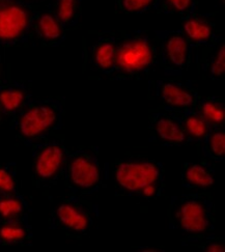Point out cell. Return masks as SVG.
<instances>
[{
    "mask_svg": "<svg viewBox=\"0 0 225 252\" xmlns=\"http://www.w3.org/2000/svg\"><path fill=\"white\" fill-rule=\"evenodd\" d=\"M184 32L191 40L198 43L210 41L214 34L210 24L195 17H190L186 20L184 23Z\"/></svg>",
    "mask_w": 225,
    "mask_h": 252,
    "instance_id": "18",
    "label": "cell"
},
{
    "mask_svg": "<svg viewBox=\"0 0 225 252\" xmlns=\"http://www.w3.org/2000/svg\"><path fill=\"white\" fill-rule=\"evenodd\" d=\"M204 141L207 142V151L210 157L214 159L223 158L225 152V134L223 131L211 132Z\"/></svg>",
    "mask_w": 225,
    "mask_h": 252,
    "instance_id": "23",
    "label": "cell"
},
{
    "mask_svg": "<svg viewBox=\"0 0 225 252\" xmlns=\"http://www.w3.org/2000/svg\"><path fill=\"white\" fill-rule=\"evenodd\" d=\"M225 69V45L222 44L218 52L214 56L211 66V76L214 79H219L222 77Z\"/></svg>",
    "mask_w": 225,
    "mask_h": 252,
    "instance_id": "24",
    "label": "cell"
},
{
    "mask_svg": "<svg viewBox=\"0 0 225 252\" xmlns=\"http://www.w3.org/2000/svg\"><path fill=\"white\" fill-rule=\"evenodd\" d=\"M184 186L191 188H207L213 185L214 178L211 170L200 164H190L183 174Z\"/></svg>",
    "mask_w": 225,
    "mask_h": 252,
    "instance_id": "15",
    "label": "cell"
},
{
    "mask_svg": "<svg viewBox=\"0 0 225 252\" xmlns=\"http://www.w3.org/2000/svg\"><path fill=\"white\" fill-rule=\"evenodd\" d=\"M56 218L64 228L74 232H85L91 225L90 216L75 203H63L56 210Z\"/></svg>",
    "mask_w": 225,
    "mask_h": 252,
    "instance_id": "9",
    "label": "cell"
},
{
    "mask_svg": "<svg viewBox=\"0 0 225 252\" xmlns=\"http://www.w3.org/2000/svg\"><path fill=\"white\" fill-rule=\"evenodd\" d=\"M120 187L144 197H154L162 183L161 166L154 162H124L115 169Z\"/></svg>",
    "mask_w": 225,
    "mask_h": 252,
    "instance_id": "1",
    "label": "cell"
},
{
    "mask_svg": "<svg viewBox=\"0 0 225 252\" xmlns=\"http://www.w3.org/2000/svg\"><path fill=\"white\" fill-rule=\"evenodd\" d=\"M24 210V202L16 196H4L0 198V217L6 220H14L21 216Z\"/></svg>",
    "mask_w": 225,
    "mask_h": 252,
    "instance_id": "20",
    "label": "cell"
},
{
    "mask_svg": "<svg viewBox=\"0 0 225 252\" xmlns=\"http://www.w3.org/2000/svg\"><path fill=\"white\" fill-rule=\"evenodd\" d=\"M165 2L171 7L173 11H177L179 13L187 12L191 6L192 0H165Z\"/></svg>",
    "mask_w": 225,
    "mask_h": 252,
    "instance_id": "26",
    "label": "cell"
},
{
    "mask_svg": "<svg viewBox=\"0 0 225 252\" xmlns=\"http://www.w3.org/2000/svg\"><path fill=\"white\" fill-rule=\"evenodd\" d=\"M64 150L58 144H48L38 151L34 168L38 178L43 180L52 179L62 168L64 161Z\"/></svg>",
    "mask_w": 225,
    "mask_h": 252,
    "instance_id": "7",
    "label": "cell"
},
{
    "mask_svg": "<svg viewBox=\"0 0 225 252\" xmlns=\"http://www.w3.org/2000/svg\"><path fill=\"white\" fill-rule=\"evenodd\" d=\"M28 93L20 83L0 86V111L12 114L24 108L28 104Z\"/></svg>",
    "mask_w": 225,
    "mask_h": 252,
    "instance_id": "12",
    "label": "cell"
},
{
    "mask_svg": "<svg viewBox=\"0 0 225 252\" xmlns=\"http://www.w3.org/2000/svg\"><path fill=\"white\" fill-rule=\"evenodd\" d=\"M71 182L81 189H91L100 181L99 163L89 154H80L72 159L68 166Z\"/></svg>",
    "mask_w": 225,
    "mask_h": 252,
    "instance_id": "6",
    "label": "cell"
},
{
    "mask_svg": "<svg viewBox=\"0 0 225 252\" xmlns=\"http://www.w3.org/2000/svg\"><path fill=\"white\" fill-rule=\"evenodd\" d=\"M178 227L191 234H200L212 227V203L199 195H187L181 199L174 213Z\"/></svg>",
    "mask_w": 225,
    "mask_h": 252,
    "instance_id": "5",
    "label": "cell"
},
{
    "mask_svg": "<svg viewBox=\"0 0 225 252\" xmlns=\"http://www.w3.org/2000/svg\"><path fill=\"white\" fill-rule=\"evenodd\" d=\"M189 55V45L186 37L179 33H171L166 38L163 57L167 65L171 67H183Z\"/></svg>",
    "mask_w": 225,
    "mask_h": 252,
    "instance_id": "13",
    "label": "cell"
},
{
    "mask_svg": "<svg viewBox=\"0 0 225 252\" xmlns=\"http://www.w3.org/2000/svg\"><path fill=\"white\" fill-rule=\"evenodd\" d=\"M80 12V0H57L55 16L64 28L77 24Z\"/></svg>",
    "mask_w": 225,
    "mask_h": 252,
    "instance_id": "17",
    "label": "cell"
},
{
    "mask_svg": "<svg viewBox=\"0 0 225 252\" xmlns=\"http://www.w3.org/2000/svg\"><path fill=\"white\" fill-rule=\"evenodd\" d=\"M200 115L204 119L211 127L224 123V105L219 101L215 100H202L200 104Z\"/></svg>",
    "mask_w": 225,
    "mask_h": 252,
    "instance_id": "19",
    "label": "cell"
},
{
    "mask_svg": "<svg viewBox=\"0 0 225 252\" xmlns=\"http://www.w3.org/2000/svg\"><path fill=\"white\" fill-rule=\"evenodd\" d=\"M18 120L19 133L27 139L41 136L60 123L62 106L55 101L28 102Z\"/></svg>",
    "mask_w": 225,
    "mask_h": 252,
    "instance_id": "3",
    "label": "cell"
},
{
    "mask_svg": "<svg viewBox=\"0 0 225 252\" xmlns=\"http://www.w3.org/2000/svg\"><path fill=\"white\" fill-rule=\"evenodd\" d=\"M183 116L184 119L180 122L185 133L190 138L200 141L207 139L211 133V126L204 121L200 114L193 112L190 109L186 111Z\"/></svg>",
    "mask_w": 225,
    "mask_h": 252,
    "instance_id": "14",
    "label": "cell"
},
{
    "mask_svg": "<svg viewBox=\"0 0 225 252\" xmlns=\"http://www.w3.org/2000/svg\"><path fill=\"white\" fill-rule=\"evenodd\" d=\"M204 250L213 251V252H220V251L223 252L225 249H224V246L219 243H211L208 246L204 247Z\"/></svg>",
    "mask_w": 225,
    "mask_h": 252,
    "instance_id": "27",
    "label": "cell"
},
{
    "mask_svg": "<svg viewBox=\"0 0 225 252\" xmlns=\"http://www.w3.org/2000/svg\"><path fill=\"white\" fill-rule=\"evenodd\" d=\"M154 127L160 139L171 144H179L185 141L186 133L179 119L171 115L155 114Z\"/></svg>",
    "mask_w": 225,
    "mask_h": 252,
    "instance_id": "11",
    "label": "cell"
},
{
    "mask_svg": "<svg viewBox=\"0 0 225 252\" xmlns=\"http://www.w3.org/2000/svg\"><path fill=\"white\" fill-rule=\"evenodd\" d=\"M16 190V181L12 172L6 168L0 167V192L9 194Z\"/></svg>",
    "mask_w": 225,
    "mask_h": 252,
    "instance_id": "25",
    "label": "cell"
},
{
    "mask_svg": "<svg viewBox=\"0 0 225 252\" xmlns=\"http://www.w3.org/2000/svg\"><path fill=\"white\" fill-rule=\"evenodd\" d=\"M158 93L161 100L168 107L190 110L195 104V95L188 89L174 82H162L159 84Z\"/></svg>",
    "mask_w": 225,
    "mask_h": 252,
    "instance_id": "8",
    "label": "cell"
},
{
    "mask_svg": "<svg viewBox=\"0 0 225 252\" xmlns=\"http://www.w3.org/2000/svg\"><path fill=\"white\" fill-rule=\"evenodd\" d=\"M155 48L145 35H134L117 46L114 70L135 75L146 71L155 61Z\"/></svg>",
    "mask_w": 225,
    "mask_h": 252,
    "instance_id": "4",
    "label": "cell"
},
{
    "mask_svg": "<svg viewBox=\"0 0 225 252\" xmlns=\"http://www.w3.org/2000/svg\"><path fill=\"white\" fill-rule=\"evenodd\" d=\"M117 46L114 42L104 40L96 45L94 53V61L96 65L104 72H111L114 70L116 60Z\"/></svg>",
    "mask_w": 225,
    "mask_h": 252,
    "instance_id": "16",
    "label": "cell"
},
{
    "mask_svg": "<svg viewBox=\"0 0 225 252\" xmlns=\"http://www.w3.org/2000/svg\"><path fill=\"white\" fill-rule=\"evenodd\" d=\"M27 238V230L18 223L9 222L2 226H0V242L6 244L18 243Z\"/></svg>",
    "mask_w": 225,
    "mask_h": 252,
    "instance_id": "21",
    "label": "cell"
},
{
    "mask_svg": "<svg viewBox=\"0 0 225 252\" xmlns=\"http://www.w3.org/2000/svg\"><path fill=\"white\" fill-rule=\"evenodd\" d=\"M161 0H119V5L122 11L130 14H138L157 8Z\"/></svg>",
    "mask_w": 225,
    "mask_h": 252,
    "instance_id": "22",
    "label": "cell"
},
{
    "mask_svg": "<svg viewBox=\"0 0 225 252\" xmlns=\"http://www.w3.org/2000/svg\"><path fill=\"white\" fill-rule=\"evenodd\" d=\"M32 26L38 37L48 45H55L63 41L64 26L54 14L42 13L35 15Z\"/></svg>",
    "mask_w": 225,
    "mask_h": 252,
    "instance_id": "10",
    "label": "cell"
},
{
    "mask_svg": "<svg viewBox=\"0 0 225 252\" xmlns=\"http://www.w3.org/2000/svg\"><path fill=\"white\" fill-rule=\"evenodd\" d=\"M34 17L25 0H0V45L24 42Z\"/></svg>",
    "mask_w": 225,
    "mask_h": 252,
    "instance_id": "2",
    "label": "cell"
}]
</instances>
